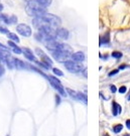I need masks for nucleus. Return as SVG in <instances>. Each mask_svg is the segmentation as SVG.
<instances>
[{
  "mask_svg": "<svg viewBox=\"0 0 130 136\" xmlns=\"http://www.w3.org/2000/svg\"><path fill=\"white\" fill-rule=\"evenodd\" d=\"M25 11L29 16L39 17V16L46 13V6L43 5L42 3H39L37 1H30L25 7Z\"/></svg>",
  "mask_w": 130,
  "mask_h": 136,
  "instance_id": "obj_1",
  "label": "nucleus"
},
{
  "mask_svg": "<svg viewBox=\"0 0 130 136\" xmlns=\"http://www.w3.org/2000/svg\"><path fill=\"white\" fill-rule=\"evenodd\" d=\"M64 65L66 69L71 73H79L84 69V66L82 64H79V62L75 61H66Z\"/></svg>",
  "mask_w": 130,
  "mask_h": 136,
  "instance_id": "obj_2",
  "label": "nucleus"
},
{
  "mask_svg": "<svg viewBox=\"0 0 130 136\" xmlns=\"http://www.w3.org/2000/svg\"><path fill=\"white\" fill-rule=\"evenodd\" d=\"M44 19H46L48 21V23L51 24V26L54 27V28H56L58 26L62 24V20L60 17H58L56 15H54V14H51V13H44L43 15H42Z\"/></svg>",
  "mask_w": 130,
  "mask_h": 136,
  "instance_id": "obj_3",
  "label": "nucleus"
},
{
  "mask_svg": "<svg viewBox=\"0 0 130 136\" xmlns=\"http://www.w3.org/2000/svg\"><path fill=\"white\" fill-rule=\"evenodd\" d=\"M47 80L50 81V83H51V85L52 86L58 91L60 94L62 95V96H64V97H66V91H65V89H64V87L62 86V84H61V81L59 80V79H56V78H54V77H53V76H48V78H47Z\"/></svg>",
  "mask_w": 130,
  "mask_h": 136,
  "instance_id": "obj_4",
  "label": "nucleus"
},
{
  "mask_svg": "<svg viewBox=\"0 0 130 136\" xmlns=\"http://www.w3.org/2000/svg\"><path fill=\"white\" fill-rule=\"evenodd\" d=\"M35 54L40 57V59H42V62L43 63H44V64H46L47 66H50V67H52V65H53V61L50 58V57H48L47 55H45V53L43 52V50H42L40 48H35Z\"/></svg>",
  "mask_w": 130,
  "mask_h": 136,
  "instance_id": "obj_5",
  "label": "nucleus"
},
{
  "mask_svg": "<svg viewBox=\"0 0 130 136\" xmlns=\"http://www.w3.org/2000/svg\"><path fill=\"white\" fill-rule=\"evenodd\" d=\"M16 30L19 34H21L22 36H30L31 35V28L28 26L26 24H19L17 25V27H16Z\"/></svg>",
  "mask_w": 130,
  "mask_h": 136,
  "instance_id": "obj_6",
  "label": "nucleus"
},
{
  "mask_svg": "<svg viewBox=\"0 0 130 136\" xmlns=\"http://www.w3.org/2000/svg\"><path fill=\"white\" fill-rule=\"evenodd\" d=\"M22 53H23L24 57H25L27 59H29V61H31V62H35V61H36L35 57L33 56V53H32L29 48L23 47V48H22Z\"/></svg>",
  "mask_w": 130,
  "mask_h": 136,
  "instance_id": "obj_7",
  "label": "nucleus"
},
{
  "mask_svg": "<svg viewBox=\"0 0 130 136\" xmlns=\"http://www.w3.org/2000/svg\"><path fill=\"white\" fill-rule=\"evenodd\" d=\"M56 36L62 39H67L69 37V31L66 28H59L56 29Z\"/></svg>",
  "mask_w": 130,
  "mask_h": 136,
  "instance_id": "obj_8",
  "label": "nucleus"
},
{
  "mask_svg": "<svg viewBox=\"0 0 130 136\" xmlns=\"http://www.w3.org/2000/svg\"><path fill=\"white\" fill-rule=\"evenodd\" d=\"M71 57H72V58H73V61L79 62V63L83 62L84 59H85V55H84V53H82V52H77V53H75V54H73Z\"/></svg>",
  "mask_w": 130,
  "mask_h": 136,
  "instance_id": "obj_9",
  "label": "nucleus"
},
{
  "mask_svg": "<svg viewBox=\"0 0 130 136\" xmlns=\"http://www.w3.org/2000/svg\"><path fill=\"white\" fill-rule=\"evenodd\" d=\"M8 45H9V46L12 48V50H13V52H14L15 54L19 55V54L22 53V49H21L20 47H18L17 45H16L14 44V41H12V40H9V41H8Z\"/></svg>",
  "mask_w": 130,
  "mask_h": 136,
  "instance_id": "obj_10",
  "label": "nucleus"
},
{
  "mask_svg": "<svg viewBox=\"0 0 130 136\" xmlns=\"http://www.w3.org/2000/svg\"><path fill=\"white\" fill-rule=\"evenodd\" d=\"M14 67L16 68V69L18 70H23L26 68V65L24 64L22 61H20V59L18 58H14Z\"/></svg>",
  "mask_w": 130,
  "mask_h": 136,
  "instance_id": "obj_11",
  "label": "nucleus"
},
{
  "mask_svg": "<svg viewBox=\"0 0 130 136\" xmlns=\"http://www.w3.org/2000/svg\"><path fill=\"white\" fill-rule=\"evenodd\" d=\"M120 113H121V106L118 105L116 102H113V115L117 116Z\"/></svg>",
  "mask_w": 130,
  "mask_h": 136,
  "instance_id": "obj_12",
  "label": "nucleus"
},
{
  "mask_svg": "<svg viewBox=\"0 0 130 136\" xmlns=\"http://www.w3.org/2000/svg\"><path fill=\"white\" fill-rule=\"evenodd\" d=\"M0 21H2L4 23H6V24H10V16L0 13Z\"/></svg>",
  "mask_w": 130,
  "mask_h": 136,
  "instance_id": "obj_13",
  "label": "nucleus"
},
{
  "mask_svg": "<svg viewBox=\"0 0 130 136\" xmlns=\"http://www.w3.org/2000/svg\"><path fill=\"white\" fill-rule=\"evenodd\" d=\"M7 37L9 38L10 40L14 41V42H19V38H18V36H17V35L15 34V33L8 32V33H7Z\"/></svg>",
  "mask_w": 130,
  "mask_h": 136,
  "instance_id": "obj_14",
  "label": "nucleus"
},
{
  "mask_svg": "<svg viewBox=\"0 0 130 136\" xmlns=\"http://www.w3.org/2000/svg\"><path fill=\"white\" fill-rule=\"evenodd\" d=\"M67 92L70 94V96L72 97V98H74L75 100H78V92H76V91H73L72 89H70V88H67Z\"/></svg>",
  "mask_w": 130,
  "mask_h": 136,
  "instance_id": "obj_15",
  "label": "nucleus"
},
{
  "mask_svg": "<svg viewBox=\"0 0 130 136\" xmlns=\"http://www.w3.org/2000/svg\"><path fill=\"white\" fill-rule=\"evenodd\" d=\"M103 42H105V44H106V42H109V32L105 33L103 37L102 36L100 37V45H102Z\"/></svg>",
  "mask_w": 130,
  "mask_h": 136,
  "instance_id": "obj_16",
  "label": "nucleus"
},
{
  "mask_svg": "<svg viewBox=\"0 0 130 136\" xmlns=\"http://www.w3.org/2000/svg\"><path fill=\"white\" fill-rule=\"evenodd\" d=\"M78 100L79 101H83L85 104H87V96L82 94V93H80V92H78Z\"/></svg>",
  "mask_w": 130,
  "mask_h": 136,
  "instance_id": "obj_17",
  "label": "nucleus"
},
{
  "mask_svg": "<svg viewBox=\"0 0 130 136\" xmlns=\"http://www.w3.org/2000/svg\"><path fill=\"white\" fill-rule=\"evenodd\" d=\"M122 128H123L122 124H117V125H115L114 127H113V131H114L115 133H119L121 130H122Z\"/></svg>",
  "mask_w": 130,
  "mask_h": 136,
  "instance_id": "obj_18",
  "label": "nucleus"
},
{
  "mask_svg": "<svg viewBox=\"0 0 130 136\" xmlns=\"http://www.w3.org/2000/svg\"><path fill=\"white\" fill-rule=\"evenodd\" d=\"M37 2L42 3V4L44 5V6H48V5L52 3V0H37Z\"/></svg>",
  "mask_w": 130,
  "mask_h": 136,
  "instance_id": "obj_19",
  "label": "nucleus"
},
{
  "mask_svg": "<svg viewBox=\"0 0 130 136\" xmlns=\"http://www.w3.org/2000/svg\"><path fill=\"white\" fill-rule=\"evenodd\" d=\"M53 72H54V75H56V76H64V73L61 71V70H59V69H56V68H54L53 69Z\"/></svg>",
  "mask_w": 130,
  "mask_h": 136,
  "instance_id": "obj_20",
  "label": "nucleus"
},
{
  "mask_svg": "<svg viewBox=\"0 0 130 136\" xmlns=\"http://www.w3.org/2000/svg\"><path fill=\"white\" fill-rule=\"evenodd\" d=\"M112 57H115V58H120V57H122V54H121L120 52H113Z\"/></svg>",
  "mask_w": 130,
  "mask_h": 136,
  "instance_id": "obj_21",
  "label": "nucleus"
},
{
  "mask_svg": "<svg viewBox=\"0 0 130 136\" xmlns=\"http://www.w3.org/2000/svg\"><path fill=\"white\" fill-rule=\"evenodd\" d=\"M0 32H1V33H5V34H7V33H8V29H7L5 26H3V25H1V24H0Z\"/></svg>",
  "mask_w": 130,
  "mask_h": 136,
  "instance_id": "obj_22",
  "label": "nucleus"
},
{
  "mask_svg": "<svg viewBox=\"0 0 130 136\" xmlns=\"http://www.w3.org/2000/svg\"><path fill=\"white\" fill-rule=\"evenodd\" d=\"M16 22H17V17H16L15 15H11L10 16V24H13Z\"/></svg>",
  "mask_w": 130,
  "mask_h": 136,
  "instance_id": "obj_23",
  "label": "nucleus"
},
{
  "mask_svg": "<svg viewBox=\"0 0 130 136\" xmlns=\"http://www.w3.org/2000/svg\"><path fill=\"white\" fill-rule=\"evenodd\" d=\"M126 91H127V88L125 86H122V87L119 88V93H121V94H124Z\"/></svg>",
  "mask_w": 130,
  "mask_h": 136,
  "instance_id": "obj_24",
  "label": "nucleus"
},
{
  "mask_svg": "<svg viewBox=\"0 0 130 136\" xmlns=\"http://www.w3.org/2000/svg\"><path fill=\"white\" fill-rule=\"evenodd\" d=\"M5 73V69H4V67L2 65H0V77H2V76L4 75Z\"/></svg>",
  "mask_w": 130,
  "mask_h": 136,
  "instance_id": "obj_25",
  "label": "nucleus"
},
{
  "mask_svg": "<svg viewBox=\"0 0 130 136\" xmlns=\"http://www.w3.org/2000/svg\"><path fill=\"white\" fill-rule=\"evenodd\" d=\"M55 102H56V105H60L61 104V98H60L59 95L55 96Z\"/></svg>",
  "mask_w": 130,
  "mask_h": 136,
  "instance_id": "obj_26",
  "label": "nucleus"
},
{
  "mask_svg": "<svg viewBox=\"0 0 130 136\" xmlns=\"http://www.w3.org/2000/svg\"><path fill=\"white\" fill-rule=\"evenodd\" d=\"M118 72H119V70H114V71H112L111 73H109V77H112L113 75H116Z\"/></svg>",
  "mask_w": 130,
  "mask_h": 136,
  "instance_id": "obj_27",
  "label": "nucleus"
},
{
  "mask_svg": "<svg viewBox=\"0 0 130 136\" xmlns=\"http://www.w3.org/2000/svg\"><path fill=\"white\" fill-rule=\"evenodd\" d=\"M117 91V89H116V87L114 86V85H112V86H111V92L112 93H115Z\"/></svg>",
  "mask_w": 130,
  "mask_h": 136,
  "instance_id": "obj_28",
  "label": "nucleus"
},
{
  "mask_svg": "<svg viewBox=\"0 0 130 136\" xmlns=\"http://www.w3.org/2000/svg\"><path fill=\"white\" fill-rule=\"evenodd\" d=\"M0 48H3V49H5V50H8V48H7L5 45H3L2 44H0Z\"/></svg>",
  "mask_w": 130,
  "mask_h": 136,
  "instance_id": "obj_29",
  "label": "nucleus"
},
{
  "mask_svg": "<svg viewBox=\"0 0 130 136\" xmlns=\"http://www.w3.org/2000/svg\"><path fill=\"white\" fill-rule=\"evenodd\" d=\"M126 126H127L128 129H130V120H127L126 121Z\"/></svg>",
  "mask_w": 130,
  "mask_h": 136,
  "instance_id": "obj_30",
  "label": "nucleus"
},
{
  "mask_svg": "<svg viewBox=\"0 0 130 136\" xmlns=\"http://www.w3.org/2000/svg\"><path fill=\"white\" fill-rule=\"evenodd\" d=\"M125 68H126V66H120L119 70H123V69H125Z\"/></svg>",
  "mask_w": 130,
  "mask_h": 136,
  "instance_id": "obj_31",
  "label": "nucleus"
},
{
  "mask_svg": "<svg viewBox=\"0 0 130 136\" xmlns=\"http://www.w3.org/2000/svg\"><path fill=\"white\" fill-rule=\"evenodd\" d=\"M2 9H3V5H2V4H0V12L2 11Z\"/></svg>",
  "mask_w": 130,
  "mask_h": 136,
  "instance_id": "obj_32",
  "label": "nucleus"
},
{
  "mask_svg": "<svg viewBox=\"0 0 130 136\" xmlns=\"http://www.w3.org/2000/svg\"><path fill=\"white\" fill-rule=\"evenodd\" d=\"M25 1H27V2H30V1H37V0H25Z\"/></svg>",
  "mask_w": 130,
  "mask_h": 136,
  "instance_id": "obj_33",
  "label": "nucleus"
},
{
  "mask_svg": "<svg viewBox=\"0 0 130 136\" xmlns=\"http://www.w3.org/2000/svg\"><path fill=\"white\" fill-rule=\"evenodd\" d=\"M127 99H128V100L130 101V93H129V96H128V98H127Z\"/></svg>",
  "mask_w": 130,
  "mask_h": 136,
  "instance_id": "obj_34",
  "label": "nucleus"
},
{
  "mask_svg": "<svg viewBox=\"0 0 130 136\" xmlns=\"http://www.w3.org/2000/svg\"><path fill=\"white\" fill-rule=\"evenodd\" d=\"M105 136H109V135L108 134H105Z\"/></svg>",
  "mask_w": 130,
  "mask_h": 136,
  "instance_id": "obj_35",
  "label": "nucleus"
},
{
  "mask_svg": "<svg viewBox=\"0 0 130 136\" xmlns=\"http://www.w3.org/2000/svg\"><path fill=\"white\" fill-rule=\"evenodd\" d=\"M7 136H8V135H7Z\"/></svg>",
  "mask_w": 130,
  "mask_h": 136,
  "instance_id": "obj_36",
  "label": "nucleus"
}]
</instances>
